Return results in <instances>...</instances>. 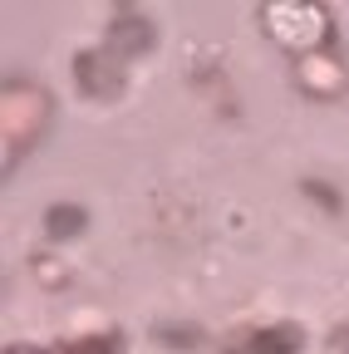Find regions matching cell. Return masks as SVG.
I'll list each match as a JSON object with an SVG mask.
<instances>
[{
	"label": "cell",
	"instance_id": "1",
	"mask_svg": "<svg viewBox=\"0 0 349 354\" xmlns=\"http://www.w3.org/2000/svg\"><path fill=\"white\" fill-rule=\"evenodd\" d=\"M74 84L84 88V99H118L123 94V84H128V64L113 55V50H89V55H79L74 59Z\"/></svg>",
	"mask_w": 349,
	"mask_h": 354
},
{
	"label": "cell",
	"instance_id": "2",
	"mask_svg": "<svg viewBox=\"0 0 349 354\" xmlns=\"http://www.w3.org/2000/svg\"><path fill=\"white\" fill-rule=\"evenodd\" d=\"M305 330L300 325H261L241 330V339H227V354H300Z\"/></svg>",
	"mask_w": 349,
	"mask_h": 354
},
{
	"label": "cell",
	"instance_id": "3",
	"mask_svg": "<svg viewBox=\"0 0 349 354\" xmlns=\"http://www.w3.org/2000/svg\"><path fill=\"white\" fill-rule=\"evenodd\" d=\"M153 39H158V30H153V20H143L138 10H123V15L109 25V50H113L118 59H133V55L153 50Z\"/></svg>",
	"mask_w": 349,
	"mask_h": 354
},
{
	"label": "cell",
	"instance_id": "4",
	"mask_svg": "<svg viewBox=\"0 0 349 354\" xmlns=\"http://www.w3.org/2000/svg\"><path fill=\"white\" fill-rule=\"evenodd\" d=\"M84 227H89V212L74 207V202H55V207L45 212V232H50L55 241H74V236H84Z\"/></svg>",
	"mask_w": 349,
	"mask_h": 354
},
{
	"label": "cell",
	"instance_id": "5",
	"mask_svg": "<svg viewBox=\"0 0 349 354\" xmlns=\"http://www.w3.org/2000/svg\"><path fill=\"white\" fill-rule=\"evenodd\" d=\"M59 354H123V335L104 330V335H84V339H69Z\"/></svg>",
	"mask_w": 349,
	"mask_h": 354
},
{
	"label": "cell",
	"instance_id": "6",
	"mask_svg": "<svg viewBox=\"0 0 349 354\" xmlns=\"http://www.w3.org/2000/svg\"><path fill=\"white\" fill-rule=\"evenodd\" d=\"M158 339L172 344V349H192V344H202V335L187 330V325H158Z\"/></svg>",
	"mask_w": 349,
	"mask_h": 354
},
{
	"label": "cell",
	"instance_id": "7",
	"mask_svg": "<svg viewBox=\"0 0 349 354\" xmlns=\"http://www.w3.org/2000/svg\"><path fill=\"white\" fill-rule=\"evenodd\" d=\"M305 192H310V197H315V202H325V207H330V212H334V216H339V197H334V192H330V187H325V183H305Z\"/></svg>",
	"mask_w": 349,
	"mask_h": 354
},
{
	"label": "cell",
	"instance_id": "8",
	"mask_svg": "<svg viewBox=\"0 0 349 354\" xmlns=\"http://www.w3.org/2000/svg\"><path fill=\"white\" fill-rule=\"evenodd\" d=\"M6 354H50V349H39V344H10Z\"/></svg>",
	"mask_w": 349,
	"mask_h": 354
},
{
	"label": "cell",
	"instance_id": "9",
	"mask_svg": "<svg viewBox=\"0 0 349 354\" xmlns=\"http://www.w3.org/2000/svg\"><path fill=\"white\" fill-rule=\"evenodd\" d=\"M339 349H344V354H349V330H339Z\"/></svg>",
	"mask_w": 349,
	"mask_h": 354
}]
</instances>
